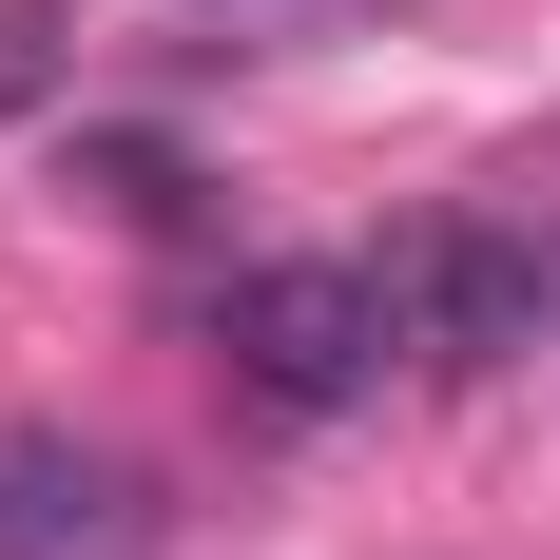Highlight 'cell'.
Instances as JSON below:
<instances>
[{
    "label": "cell",
    "mask_w": 560,
    "mask_h": 560,
    "mask_svg": "<svg viewBox=\"0 0 560 560\" xmlns=\"http://www.w3.org/2000/svg\"><path fill=\"white\" fill-rule=\"evenodd\" d=\"M232 387L271 406V425H348V406L406 368V310H387V252H271V271H232L213 310Z\"/></svg>",
    "instance_id": "6da1fadb"
},
{
    "label": "cell",
    "mask_w": 560,
    "mask_h": 560,
    "mask_svg": "<svg viewBox=\"0 0 560 560\" xmlns=\"http://www.w3.org/2000/svg\"><path fill=\"white\" fill-rule=\"evenodd\" d=\"M387 310H406V368H522V348H560V232L445 213L387 252Z\"/></svg>",
    "instance_id": "7a4b0ae2"
},
{
    "label": "cell",
    "mask_w": 560,
    "mask_h": 560,
    "mask_svg": "<svg viewBox=\"0 0 560 560\" xmlns=\"http://www.w3.org/2000/svg\"><path fill=\"white\" fill-rule=\"evenodd\" d=\"M155 464L78 445V425H0V560H155Z\"/></svg>",
    "instance_id": "3957f363"
},
{
    "label": "cell",
    "mask_w": 560,
    "mask_h": 560,
    "mask_svg": "<svg viewBox=\"0 0 560 560\" xmlns=\"http://www.w3.org/2000/svg\"><path fill=\"white\" fill-rule=\"evenodd\" d=\"M97 194H116V213H194V174H174L155 136H97Z\"/></svg>",
    "instance_id": "277c9868"
},
{
    "label": "cell",
    "mask_w": 560,
    "mask_h": 560,
    "mask_svg": "<svg viewBox=\"0 0 560 560\" xmlns=\"http://www.w3.org/2000/svg\"><path fill=\"white\" fill-rule=\"evenodd\" d=\"M232 20H348V0H232Z\"/></svg>",
    "instance_id": "5b68a950"
}]
</instances>
